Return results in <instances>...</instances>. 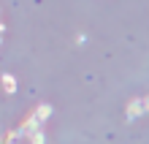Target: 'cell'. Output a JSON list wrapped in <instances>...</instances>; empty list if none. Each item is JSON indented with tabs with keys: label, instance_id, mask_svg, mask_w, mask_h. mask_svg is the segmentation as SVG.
Returning a JSON list of instances; mask_svg holds the SVG:
<instances>
[{
	"label": "cell",
	"instance_id": "cell-1",
	"mask_svg": "<svg viewBox=\"0 0 149 144\" xmlns=\"http://www.w3.org/2000/svg\"><path fill=\"white\" fill-rule=\"evenodd\" d=\"M3 82H6V90H8V93H11V90H14V79H11V76H6Z\"/></svg>",
	"mask_w": 149,
	"mask_h": 144
}]
</instances>
